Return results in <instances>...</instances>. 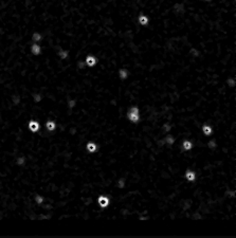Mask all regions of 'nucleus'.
<instances>
[{
	"mask_svg": "<svg viewBox=\"0 0 236 238\" xmlns=\"http://www.w3.org/2000/svg\"><path fill=\"white\" fill-rule=\"evenodd\" d=\"M126 119L131 124H139L141 122V110L138 106H131L126 111Z\"/></svg>",
	"mask_w": 236,
	"mask_h": 238,
	"instance_id": "obj_1",
	"label": "nucleus"
},
{
	"mask_svg": "<svg viewBox=\"0 0 236 238\" xmlns=\"http://www.w3.org/2000/svg\"><path fill=\"white\" fill-rule=\"evenodd\" d=\"M183 178L185 179V181H187L188 183H194V182H196L198 176H197V173H196L193 168H186L183 173Z\"/></svg>",
	"mask_w": 236,
	"mask_h": 238,
	"instance_id": "obj_2",
	"label": "nucleus"
},
{
	"mask_svg": "<svg viewBox=\"0 0 236 238\" xmlns=\"http://www.w3.org/2000/svg\"><path fill=\"white\" fill-rule=\"evenodd\" d=\"M97 204L102 210H106L110 204V199L107 195H98L97 197Z\"/></svg>",
	"mask_w": 236,
	"mask_h": 238,
	"instance_id": "obj_3",
	"label": "nucleus"
},
{
	"mask_svg": "<svg viewBox=\"0 0 236 238\" xmlns=\"http://www.w3.org/2000/svg\"><path fill=\"white\" fill-rule=\"evenodd\" d=\"M85 150H86L87 153H89V155L97 153L98 150V143L94 141H87L86 144H85Z\"/></svg>",
	"mask_w": 236,
	"mask_h": 238,
	"instance_id": "obj_4",
	"label": "nucleus"
},
{
	"mask_svg": "<svg viewBox=\"0 0 236 238\" xmlns=\"http://www.w3.org/2000/svg\"><path fill=\"white\" fill-rule=\"evenodd\" d=\"M200 130L202 132L204 137H211L214 134V128L213 126L209 123H202L200 126Z\"/></svg>",
	"mask_w": 236,
	"mask_h": 238,
	"instance_id": "obj_5",
	"label": "nucleus"
},
{
	"mask_svg": "<svg viewBox=\"0 0 236 238\" xmlns=\"http://www.w3.org/2000/svg\"><path fill=\"white\" fill-rule=\"evenodd\" d=\"M85 63H86V66L89 68H94L97 65H98V57L93 54H88V55L85 57Z\"/></svg>",
	"mask_w": 236,
	"mask_h": 238,
	"instance_id": "obj_6",
	"label": "nucleus"
},
{
	"mask_svg": "<svg viewBox=\"0 0 236 238\" xmlns=\"http://www.w3.org/2000/svg\"><path fill=\"white\" fill-rule=\"evenodd\" d=\"M180 147H181V149L184 150V151H191V150H193V148H194V144H193V142H192L190 139H184V140H182V142H181Z\"/></svg>",
	"mask_w": 236,
	"mask_h": 238,
	"instance_id": "obj_7",
	"label": "nucleus"
},
{
	"mask_svg": "<svg viewBox=\"0 0 236 238\" xmlns=\"http://www.w3.org/2000/svg\"><path fill=\"white\" fill-rule=\"evenodd\" d=\"M126 185H127V180L125 177H119L116 180V183H114V186L119 190H124L126 188Z\"/></svg>",
	"mask_w": 236,
	"mask_h": 238,
	"instance_id": "obj_8",
	"label": "nucleus"
},
{
	"mask_svg": "<svg viewBox=\"0 0 236 238\" xmlns=\"http://www.w3.org/2000/svg\"><path fill=\"white\" fill-rule=\"evenodd\" d=\"M163 142H164V144L166 146H173L174 144H176V138H175V136L174 134H165L164 136H163Z\"/></svg>",
	"mask_w": 236,
	"mask_h": 238,
	"instance_id": "obj_9",
	"label": "nucleus"
},
{
	"mask_svg": "<svg viewBox=\"0 0 236 238\" xmlns=\"http://www.w3.org/2000/svg\"><path fill=\"white\" fill-rule=\"evenodd\" d=\"M174 11L176 13L177 15H184L186 13V9H185V5L184 3H181V2H178L174 5Z\"/></svg>",
	"mask_w": 236,
	"mask_h": 238,
	"instance_id": "obj_10",
	"label": "nucleus"
},
{
	"mask_svg": "<svg viewBox=\"0 0 236 238\" xmlns=\"http://www.w3.org/2000/svg\"><path fill=\"white\" fill-rule=\"evenodd\" d=\"M129 74H130V72L127 68H120L118 70V75H119V78L121 81H127V78L129 77Z\"/></svg>",
	"mask_w": 236,
	"mask_h": 238,
	"instance_id": "obj_11",
	"label": "nucleus"
},
{
	"mask_svg": "<svg viewBox=\"0 0 236 238\" xmlns=\"http://www.w3.org/2000/svg\"><path fill=\"white\" fill-rule=\"evenodd\" d=\"M39 123H38L37 121H35V120H31L30 122H29V124H28V128H29V130L31 131V132H37L38 130H39Z\"/></svg>",
	"mask_w": 236,
	"mask_h": 238,
	"instance_id": "obj_12",
	"label": "nucleus"
},
{
	"mask_svg": "<svg viewBox=\"0 0 236 238\" xmlns=\"http://www.w3.org/2000/svg\"><path fill=\"white\" fill-rule=\"evenodd\" d=\"M138 23L142 26H146L149 23V17L144 14H140L138 17Z\"/></svg>",
	"mask_w": 236,
	"mask_h": 238,
	"instance_id": "obj_13",
	"label": "nucleus"
},
{
	"mask_svg": "<svg viewBox=\"0 0 236 238\" xmlns=\"http://www.w3.org/2000/svg\"><path fill=\"white\" fill-rule=\"evenodd\" d=\"M206 148H208V149H210V150H213V151H215V150L218 148L219 144L217 143L216 139H211V140H208V142H206Z\"/></svg>",
	"mask_w": 236,
	"mask_h": 238,
	"instance_id": "obj_14",
	"label": "nucleus"
},
{
	"mask_svg": "<svg viewBox=\"0 0 236 238\" xmlns=\"http://www.w3.org/2000/svg\"><path fill=\"white\" fill-rule=\"evenodd\" d=\"M161 129L164 134H169V132L173 130L172 124L169 123V122H163V123L161 124Z\"/></svg>",
	"mask_w": 236,
	"mask_h": 238,
	"instance_id": "obj_15",
	"label": "nucleus"
},
{
	"mask_svg": "<svg viewBox=\"0 0 236 238\" xmlns=\"http://www.w3.org/2000/svg\"><path fill=\"white\" fill-rule=\"evenodd\" d=\"M46 128H47V130L48 131H54L56 129V124H55L54 121L49 120V121L46 122Z\"/></svg>",
	"mask_w": 236,
	"mask_h": 238,
	"instance_id": "obj_16",
	"label": "nucleus"
},
{
	"mask_svg": "<svg viewBox=\"0 0 236 238\" xmlns=\"http://www.w3.org/2000/svg\"><path fill=\"white\" fill-rule=\"evenodd\" d=\"M31 51H32L34 55H39L41 53V47L38 44H33L32 47H31Z\"/></svg>",
	"mask_w": 236,
	"mask_h": 238,
	"instance_id": "obj_17",
	"label": "nucleus"
},
{
	"mask_svg": "<svg viewBox=\"0 0 236 238\" xmlns=\"http://www.w3.org/2000/svg\"><path fill=\"white\" fill-rule=\"evenodd\" d=\"M34 201H35V203H36L38 206H40V205L44 203L45 198H44L42 195H35V197H34Z\"/></svg>",
	"mask_w": 236,
	"mask_h": 238,
	"instance_id": "obj_18",
	"label": "nucleus"
},
{
	"mask_svg": "<svg viewBox=\"0 0 236 238\" xmlns=\"http://www.w3.org/2000/svg\"><path fill=\"white\" fill-rule=\"evenodd\" d=\"M26 159L24 156H20L16 159V164H17L18 166H23V165L26 164Z\"/></svg>",
	"mask_w": 236,
	"mask_h": 238,
	"instance_id": "obj_19",
	"label": "nucleus"
},
{
	"mask_svg": "<svg viewBox=\"0 0 236 238\" xmlns=\"http://www.w3.org/2000/svg\"><path fill=\"white\" fill-rule=\"evenodd\" d=\"M58 56H59L61 60H66L68 56H69V51L67 50H60L58 52Z\"/></svg>",
	"mask_w": 236,
	"mask_h": 238,
	"instance_id": "obj_20",
	"label": "nucleus"
},
{
	"mask_svg": "<svg viewBox=\"0 0 236 238\" xmlns=\"http://www.w3.org/2000/svg\"><path fill=\"white\" fill-rule=\"evenodd\" d=\"M227 84L229 85V87H231V88H234L236 85V79L235 77H229L228 79H227Z\"/></svg>",
	"mask_w": 236,
	"mask_h": 238,
	"instance_id": "obj_21",
	"label": "nucleus"
},
{
	"mask_svg": "<svg viewBox=\"0 0 236 238\" xmlns=\"http://www.w3.org/2000/svg\"><path fill=\"white\" fill-rule=\"evenodd\" d=\"M32 38H33V40L35 41V42H38V41H40L41 39H42V36H41V34H39V33H34L33 35H32Z\"/></svg>",
	"mask_w": 236,
	"mask_h": 238,
	"instance_id": "obj_22",
	"label": "nucleus"
},
{
	"mask_svg": "<svg viewBox=\"0 0 236 238\" xmlns=\"http://www.w3.org/2000/svg\"><path fill=\"white\" fill-rule=\"evenodd\" d=\"M86 63H85V60H81V61H79V63H77V68H79V70H84L85 68H86Z\"/></svg>",
	"mask_w": 236,
	"mask_h": 238,
	"instance_id": "obj_23",
	"label": "nucleus"
},
{
	"mask_svg": "<svg viewBox=\"0 0 236 238\" xmlns=\"http://www.w3.org/2000/svg\"><path fill=\"white\" fill-rule=\"evenodd\" d=\"M68 106L71 108H74L75 106H76V100H70L69 102H68Z\"/></svg>",
	"mask_w": 236,
	"mask_h": 238,
	"instance_id": "obj_24",
	"label": "nucleus"
},
{
	"mask_svg": "<svg viewBox=\"0 0 236 238\" xmlns=\"http://www.w3.org/2000/svg\"><path fill=\"white\" fill-rule=\"evenodd\" d=\"M208 1H209V0H208Z\"/></svg>",
	"mask_w": 236,
	"mask_h": 238,
	"instance_id": "obj_25",
	"label": "nucleus"
}]
</instances>
